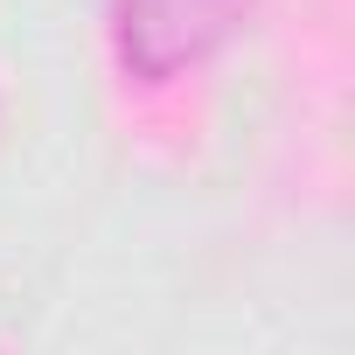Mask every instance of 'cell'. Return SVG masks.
I'll use <instances>...</instances> for the list:
<instances>
[{
    "label": "cell",
    "mask_w": 355,
    "mask_h": 355,
    "mask_svg": "<svg viewBox=\"0 0 355 355\" xmlns=\"http://www.w3.org/2000/svg\"><path fill=\"white\" fill-rule=\"evenodd\" d=\"M251 15V0H112V42L125 77L167 84L216 56Z\"/></svg>",
    "instance_id": "6da1fadb"
}]
</instances>
